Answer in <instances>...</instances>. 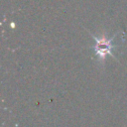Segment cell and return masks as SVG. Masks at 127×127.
<instances>
[{
  "mask_svg": "<svg viewBox=\"0 0 127 127\" xmlns=\"http://www.w3.org/2000/svg\"><path fill=\"white\" fill-rule=\"evenodd\" d=\"M93 38L97 42L96 46H94L93 49H94L95 53L100 56V58H104L105 54H111V50L113 48V45L111 44V40L105 41L104 39L99 40V39H97L95 37H93Z\"/></svg>",
  "mask_w": 127,
  "mask_h": 127,
  "instance_id": "obj_1",
  "label": "cell"
}]
</instances>
